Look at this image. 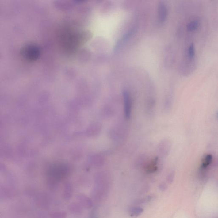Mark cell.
<instances>
[{"instance_id": "obj_8", "label": "cell", "mask_w": 218, "mask_h": 218, "mask_svg": "<svg viewBox=\"0 0 218 218\" xmlns=\"http://www.w3.org/2000/svg\"><path fill=\"white\" fill-rule=\"evenodd\" d=\"M212 160V155H210V154L207 155L203 159V163L201 165V168L205 169L208 167V166H209L211 164Z\"/></svg>"}, {"instance_id": "obj_5", "label": "cell", "mask_w": 218, "mask_h": 218, "mask_svg": "<svg viewBox=\"0 0 218 218\" xmlns=\"http://www.w3.org/2000/svg\"><path fill=\"white\" fill-rule=\"evenodd\" d=\"M73 189L71 188L70 185H68L63 190V197L65 199H71L72 195Z\"/></svg>"}, {"instance_id": "obj_7", "label": "cell", "mask_w": 218, "mask_h": 218, "mask_svg": "<svg viewBox=\"0 0 218 218\" xmlns=\"http://www.w3.org/2000/svg\"><path fill=\"white\" fill-rule=\"evenodd\" d=\"M67 216V214L64 211H56L50 214V217L51 218H66Z\"/></svg>"}, {"instance_id": "obj_9", "label": "cell", "mask_w": 218, "mask_h": 218, "mask_svg": "<svg viewBox=\"0 0 218 218\" xmlns=\"http://www.w3.org/2000/svg\"><path fill=\"white\" fill-rule=\"evenodd\" d=\"M188 57L189 59H192L195 55V48L193 44H192L189 46L188 49Z\"/></svg>"}, {"instance_id": "obj_2", "label": "cell", "mask_w": 218, "mask_h": 218, "mask_svg": "<svg viewBox=\"0 0 218 218\" xmlns=\"http://www.w3.org/2000/svg\"><path fill=\"white\" fill-rule=\"evenodd\" d=\"M78 199L79 202L82 205V206L86 208H89L92 207V202L89 198L84 195H79L77 197Z\"/></svg>"}, {"instance_id": "obj_4", "label": "cell", "mask_w": 218, "mask_h": 218, "mask_svg": "<svg viewBox=\"0 0 218 218\" xmlns=\"http://www.w3.org/2000/svg\"><path fill=\"white\" fill-rule=\"evenodd\" d=\"M200 25V22L198 20H194L189 22L187 26V30L189 31H194L198 29Z\"/></svg>"}, {"instance_id": "obj_10", "label": "cell", "mask_w": 218, "mask_h": 218, "mask_svg": "<svg viewBox=\"0 0 218 218\" xmlns=\"http://www.w3.org/2000/svg\"><path fill=\"white\" fill-rule=\"evenodd\" d=\"M142 211V208L137 207V208H135L132 209V213L133 215H138L140 214V213H141Z\"/></svg>"}, {"instance_id": "obj_3", "label": "cell", "mask_w": 218, "mask_h": 218, "mask_svg": "<svg viewBox=\"0 0 218 218\" xmlns=\"http://www.w3.org/2000/svg\"><path fill=\"white\" fill-rule=\"evenodd\" d=\"M167 14V9L164 4H161L159 7V17L161 22L165 21Z\"/></svg>"}, {"instance_id": "obj_1", "label": "cell", "mask_w": 218, "mask_h": 218, "mask_svg": "<svg viewBox=\"0 0 218 218\" xmlns=\"http://www.w3.org/2000/svg\"><path fill=\"white\" fill-rule=\"evenodd\" d=\"M124 102V111L126 118L129 119L130 117L131 111V100L130 94L126 90H124L123 92Z\"/></svg>"}, {"instance_id": "obj_6", "label": "cell", "mask_w": 218, "mask_h": 218, "mask_svg": "<svg viewBox=\"0 0 218 218\" xmlns=\"http://www.w3.org/2000/svg\"><path fill=\"white\" fill-rule=\"evenodd\" d=\"M69 210L74 213H79L82 211L81 206L78 204L74 203L71 204L69 207Z\"/></svg>"}]
</instances>
